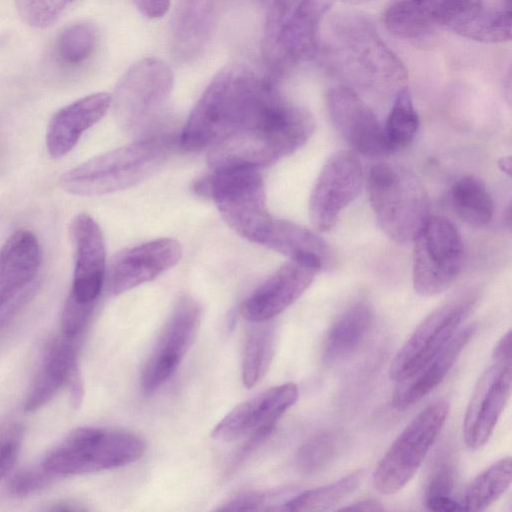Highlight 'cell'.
<instances>
[{
	"label": "cell",
	"mask_w": 512,
	"mask_h": 512,
	"mask_svg": "<svg viewBox=\"0 0 512 512\" xmlns=\"http://www.w3.org/2000/svg\"><path fill=\"white\" fill-rule=\"evenodd\" d=\"M278 95L275 80L246 65L221 69L206 87L182 130L186 151L211 147L226 135L253 124Z\"/></svg>",
	"instance_id": "obj_1"
},
{
	"label": "cell",
	"mask_w": 512,
	"mask_h": 512,
	"mask_svg": "<svg viewBox=\"0 0 512 512\" xmlns=\"http://www.w3.org/2000/svg\"><path fill=\"white\" fill-rule=\"evenodd\" d=\"M314 130L311 113L277 95L256 122L213 144L208 164L211 171L259 169L293 154Z\"/></svg>",
	"instance_id": "obj_2"
},
{
	"label": "cell",
	"mask_w": 512,
	"mask_h": 512,
	"mask_svg": "<svg viewBox=\"0 0 512 512\" xmlns=\"http://www.w3.org/2000/svg\"><path fill=\"white\" fill-rule=\"evenodd\" d=\"M325 56L332 68L357 84L392 88L407 79V69L379 36L373 23L358 14L331 21Z\"/></svg>",
	"instance_id": "obj_3"
},
{
	"label": "cell",
	"mask_w": 512,
	"mask_h": 512,
	"mask_svg": "<svg viewBox=\"0 0 512 512\" xmlns=\"http://www.w3.org/2000/svg\"><path fill=\"white\" fill-rule=\"evenodd\" d=\"M336 0H269L262 37L267 74L274 80L320 50L319 24Z\"/></svg>",
	"instance_id": "obj_4"
},
{
	"label": "cell",
	"mask_w": 512,
	"mask_h": 512,
	"mask_svg": "<svg viewBox=\"0 0 512 512\" xmlns=\"http://www.w3.org/2000/svg\"><path fill=\"white\" fill-rule=\"evenodd\" d=\"M170 146L160 137L145 138L95 156L70 169L60 179L62 188L78 196H98L132 187L155 173L169 156Z\"/></svg>",
	"instance_id": "obj_5"
},
{
	"label": "cell",
	"mask_w": 512,
	"mask_h": 512,
	"mask_svg": "<svg viewBox=\"0 0 512 512\" xmlns=\"http://www.w3.org/2000/svg\"><path fill=\"white\" fill-rule=\"evenodd\" d=\"M367 191L380 227L397 243L413 242L431 216L425 187L403 166L386 162L373 165Z\"/></svg>",
	"instance_id": "obj_6"
},
{
	"label": "cell",
	"mask_w": 512,
	"mask_h": 512,
	"mask_svg": "<svg viewBox=\"0 0 512 512\" xmlns=\"http://www.w3.org/2000/svg\"><path fill=\"white\" fill-rule=\"evenodd\" d=\"M145 452L144 439L133 432L81 427L51 449L40 464L59 478L119 468L136 462Z\"/></svg>",
	"instance_id": "obj_7"
},
{
	"label": "cell",
	"mask_w": 512,
	"mask_h": 512,
	"mask_svg": "<svg viewBox=\"0 0 512 512\" xmlns=\"http://www.w3.org/2000/svg\"><path fill=\"white\" fill-rule=\"evenodd\" d=\"M193 189L215 203L221 217L233 231L260 244L273 217L266 207L264 183L258 169L211 171L198 179Z\"/></svg>",
	"instance_id": "obj_8"
},
{
	"label": "cell",
	"mask_w": 512,
	"mask_h": 512,
	"mask_svg": "<svg viewBox=\"0 0 512 512\" xmlns=\"http://www.w3.org/2000/svg\"><path fill=\"white\" fill-rule=\"evenodd\" d=\"M173 88V73L162 60L143 58L122 76L111 95L115 118L123 130L142 134L161 119Z\"/></svg>",
	"instance_id": "obj_9"
},
{
	"label": "cell",
	"mask_w": 512,
	"mask_h": 512,
	"mask_svg": "<svg viewBox=\"0 0 512 512\" xmlns=\"http://www.w3.org/2000/svg\"><path fill=\"white\" fill-rule=\"evenodd\" d=\"M448 412V403L438 400L407 424L373 472V486L379 493L395 494L413 478L444 426Z\"/></svg>",
	"instance_id": "obj_10"
},
{
	"label": "cell",
	"mask_w": 512,
	"mask_h": 512,
	"mask_svg": "<svg viewBox=\"0 0 512 512\" xmlns=\"http://www.w3.org/2000/svg\"><path fill=\"white\" fill-rule=\"evenodd\" d=\"M412 283L420 296L442 293L458 277L463 264V242L455 225L442 216H430L413 240Z\"/></svg>",
	"instance_id": "obj_11"
},
{
	"label": "cell",
	"mask_w": 512,
	"mask_h": 512,
	"mask_svg": "<svg viewBox=\"0 0 512 512\" xmlns=\"http://www.w3.org/2000/svg\"><path fill=\"white\" fill-rule=\"evenodd\" d=\"M202 319V307L192 297L181 298L173 308L141 372L144 394L158 391L174 374L193 345Z\"/></svg>",
	"instance_id": "obj_12"
},
{
	"label": "cell",
	"mask_w": 512,
	"mask_h": 512,
	"mask_svg": "<svg viewBox=\"0 0 512 512\" xmlns=\"http://www.w3.org/2000/svg\"><path fill=\"white\" fill-rule=\"evenodd\" d=\"M474 303V297H461L432 311L398 350L389 367L390 378L396 382L407 379L440 352L460 329Z\"/></svg>",
	"instance_id": "obj_13"
},
{
	"label": "cell",
	"mask_w": 512,
	"mask_h": 512,
	"mask_svg": "<svg viewBox=\"0 0 512 512\" xmlns=\"http://www.w3.org/2000/svg\"><path fill=\"white\" fill-rule=\"evenodd\" d=\"M363 168L351 151L340 150L323 165L309 198V218L321 233L329 232L341 212L361 192Z\"/></svg>",
	"instance_id": "obj_14"
},
{
	"label": "cell",
	"mask_w": 512,
	"mask_h": 512,
	"mask_svg": "<svg viewBox=\"0 0 512 512\" xmlns=\"http://www.w3.org/2000/svg\"><path fill=\"white\" fill-rule=\"evenodd\" d=\"M325 104L333 126L355 151L371 157L391 152L383 126L354 89L346 85L330 88Z\"/></svg>",
	"instance_id": "obj_15"
},
{
	"label": "cell",
	"mask_w": 512,
	"mask_h": 512,
	"mask_svg": "<svg viewBox=\"0 0 512 512\" xmlns=\"http://www.w3.org/2000/svg\"><path fill=\"white\" fill-rule=\"evenodd\" d=\"M511 386V361H494L479 377L463 420L468 448L479 449L487 443L508 402Z\"/></svg>",
	"instance_id": "obj_16"
},
{
	"label": "cell",
	"mask_w": 512,
	"mask_h": 512,
	"mask_svg": "<svg viewBox=\"0 0 512 512\" xmlns=\"http://www.w3.org/2000/svg\"><path fill=\"white\" fill-rule=\"evenodd\" d=\"M321 270L313 260L289 259L242 303V317L253 323L273 319L310 287Z\"/></svg>",
	"instance_id": "obj_17"
},
{
	"label": "cell",
	"mask_w": 512,
	"mask_h": 512,
	"mask_svg": "<svg viewBox=\"0 0 512 512\" xmlns=\"http://www.w3.org/2000/svg\"><path fill=\"white\" fill-rule=\"evenodd\" d=\"M298 397L299 389L295 383L270 387L228 412L212 430V437L230 442L247 438L259 431H272Z\"/></svg>",
	"instance_id": "obj_18"
},
{
	"label": "cell",
	"mask_w": 512,
	"mask_h": 512,
	"mask_svg": "<svg viewBox=\"0 0 512 512\" xmlns=\"http://www.w3.org/2000/svg\"><path fill=\"white\" fill-rule=\"evenodd\" d=\"M74 271L69 296L81 303H96L106 274V250L102 230L86 213L76 215L69 226Z\"/></svg>",
	"instance_id": "obj_19"
},
{
	"label": "cell",
	"mask_w": 512,
	"mask_h": 512,
	"mask_svg": "<svg viewBox=\"0 0 512 512\" xmlns=\"http://www.w3.org/2000/svg\"><path fill=\"white\" fill-rule=\"evenodd\" d=\"M66 385L74 407H79L84 396V386L74 340L62 336L47 347L42 363L30 385L24 409L36 411L49 403Z\"/></svg>",
	"instance_id": "obj_20"
},
{
	"label": "cell",
	"mask_w": 512,
	"mask_h": 512,
	"mask_svg": "<svg viewBox=\"0 0 512 512\" xmlns=\"http://www.w3.org/2000/svg\"><path fill=\"white\" fill-rule=\"evenodd\" d=\"M182 255L178 241L171 238L153 240L120 253L108 273L109 290L119 295L152 281L175 266Z\"/></svg>",
	"instance_id": "obj_21"
},
{
	"label": "cell",
	"mask_w": 512,
	"mask_h": 512,
	"mask_svg": "<svg viewBox=\"0 0 512 512\" xmlns=\"http://www.w3.org/2000/svg\"><path fill=\"white\" fill-rule=\"evenodd\" d=\"M111 95L97 92L84 96L57 110L46 131V146L53 158L68 154L82 134L100 121L111 107Z\"/></svg>",
	"instance_id": "obj_22"
},
{
	"label": "cell",
	"mask_w": 512,
	"mask_h": 512,
	"mask_svg": "<svg viewBox=\"0 0 512 512\" xmlns=\"http://www.w3.org/2000/svg\"><path fill=\"white\" fill-rule=\"evenodd\" d=\"M476 330L475 324L460 328L446 346L418 371L398 382L392 406L404 411L433 391L447 376Z\"/></svg>",
	"instance_id": "obj_23"
},
{
	"label": "cell",
	"mask_w": 512,
	"mask_h": 512,
	"mask_svg": "<svg viewBox=\"0 0 512 512\" xmlns=\"http://www.w3.org/2000/svg\"><path fill=\"white\" fill-rule=\"evenodd\" d=\"M41 249L36 236L15 231L0 248V309L28 286L39 271Z\"/></svg>",
	"instance_id": "obj_24"
},
{
	"label": "cell",
	"mask_w": 512,
	"mask_h": 512,
	"mask_svg": "<svg viewBox=\"0 0 512 512\" xmlns=\"http://www.w3.org/2000/svg\"><path fill=\"white\" fill-rule=\"evenodd\" d=\"M214 18L213 0H178L170 28V47L179 61L195 58L204 48Z\"/></svg>",
	"instance_id": "obj_25"
},
{
	"label": "cell",
	"mask_w": 512,
	"mask_h": 512,
	"mask_svg": "<svg viewBox=\"0 0 512 512\" xmlns=\"http://www.w3.org/2000/svg\"><path fill=\"white\" fill-rule=\"evenodd\" d=\"M374 322L370 303L357 300L345 308L333 321L325 336L322 361L337 364L351 356L364 343Z\"/></svg>",
	"instance_id": "obj_26"
},
{
	"label": "cell",
	"mask_w": 512,
	"mask_h": 512,
	"mask_svg": "<svg viewBox=\"0 0 512 512\" xmlns=\"http://www.w3.org/2000/svg\"><path fill=\"white\" fill-rule=\"evenodd\" d=\"M260 245L279 252L289 259L303 258L329 269L335 262L329 244L315 232L289 220L272 218Z\"/></svg>",
	"instance_id": "obj_27"
},
{
	"label": "cell",
	"mask_w": 512,
	"mask_h": 512,
	"mask_svg": "<svg viewBox=\"0 0 512 512\" xmlns=\"http://www.w3.org/2000/svg\"><path fill=\"white\" fill-rule=\"evenodd\" d=\"M439 0H391L384 14L387 30L406 40L430 36L438 27Z\"/></svg>",
	"instance_id": "obj_28"
},
{
	"label": "cell",
	"mask_w": 512,
	"mask_h": 512,
	"mask_svg": "<svg viewBox=\"0 0 512 512\" xmlns=\"http://www.w3.org/2000/svg\"><path fill=\"white\" fill-rule=\"evenodd\" d=\"M452 207L457 216L473 227L487 225L494 212V203L485 183L475 176H463L452 186Z\"/></svg>",
	"instance_id": "obj_29"
},
{
	"label": "cell",
	"mask_w": 512,
	"mask_h": 512,
	"mask_svg": "<svg viewBox=\"0 0 512 512\" xmlns=\"http://www.w3.org/2000/svg\"><path fill=\"white\" fill-rule=\"evenodd\" d=\"M255 324L246 337L241 362L242 381L247 388L264 377L275 354V327L268 321Z\"/></svg>",
	"instance_id": "obj_30"
},
{
	"label": "cell",
	"mask_w": 512,
	"mask_h": 512,
	"mask_svg": "<svg viewBox=\"0 0 512 512\" xmlns=\"http://www.w3.org/2000/svg\"><path fill=\"white\" fill-rule=\"evenodd\" d=\"M512 479L511 458L505 457L478 474L468 485L461 502L463 510L483 511L509 488Z\"/></svg>",
	"instance_id": "obj_31"
},
{
	"label": "cell",
	"mask_w": 512,
	"mask_h": 512,
	"mask_svg": "<svg viewBox=\"0 0 512 512\" xmlns=\"http://www.w3.org/2000/svg\"><path fill=\"white\" fill-rule=\"evenodd\" d=\"M362 475V470L353 471L333 483L295 494L284 503L282 510L323 511L331 509L357 489Z\"/></svg>",
	"instance_id": "obj_32"
},
{
	"label": "cell",
	"mask_w": 512,
	"mask_h": 512,
	"mask_svg": "<svg viewBox=\"0 0 512 512\" xmlns=\"http://www.w3.org/2000/svg\"><path fill=\"white\" fill-rule=\"evenodd\" d=\"M456 469L449 454L439 455L425 483L423 502L431 511H461V502L453 497Z\"/></svg>",
	"instance_id": "obj_33"
},
{
	"label": "cell",
	"mask_w": 512,
	"mask_h": 512,
	"mask_svg": "<svg viewBox=\"0 0 512 512\" xmlns=\"http://www.w3.org/2000/svg\"><path fill=\"white\" fill-rule=\"evenodd\" d=\"M419 117L407 87L398 90L383 126L384 137L391 152L409 146L418 131Z\"/></svg>",
	"instance_id": "obj_34"
},
{
	"label": "cell",
	"mask_w": 512,
	"mask_h": 512,
	"mask_svg": "<svg viewBox=\"0 0 512 512\" xmlns=\"http://www.w3.org/2000/svg\"><path fill=\"white\" fill-rule=\"evenodd\" d=\"M96 46L97 32L92 24L86 22L71 24L57 36L56 57L65 66H79L94 54Z\"/></svg>",
	"instance_id": "obj_35"
},
{
	"label": "cell",
	"mask_w": 512,
	"mask_h": 512,
	"mask_svg": "<svg viewBox=\"0 0 512 512\" xmlns=\"http://www.w3.org/2000/svg\"><path fill=\"white\" fill-rule=\"evenodd\" d=\"M342 437L333 431H322L306 440L298 449L295 464L303 475H314L326 469L339 455Z\"/></svg>",
	"instance_id": "obj_36"
},
{
	"label": "cell",
	"mask_w": 512,
	"mask_h": 512,
	"mask_svg": "<svg viewBox=\"0 0 512 512\" xmlns=\"http://www.w3.org/2000/svg\"><path fill=\"white\" fill-rule=\"evenodd\" d=\"M74 0H16L20 18L33 28L51 26Z\"/></svg>",
	"instance_id": "obj_37"
},
{
	"label": "cell",
	"mask_w": 512,
	"mask_h": 512,
	"mask_svg": "<svg viewBox=\"0 0 512 512\" xmlns=\"http://www.w3.org/2000/svg\"><path fill=\"white\" fill-rule=\"evenodd\" d=\"M95 305L81 303L68 295L61 315V336L76 341L84 332Z\"/></svg>",
	"instance_id": "obj_38"
},
{
	"label": "cell",
	"mask_w": 512,
	"mask_h": 512,
	"mask_svg": "<svg viewBox=\"0 0 512 512\" xmlns=\"http://www.w3.org/2000/svg\"><path fill=\"white\" fill-rule=\"evenodd\" d=\"M55 479L39 464L15 473L9 481L8 489L14 496H27L48 487Z\"/></svg>",
	"instance_id": "obj_39"
},
{
	"label": "cell",
	"mask_w": 512,
	"mask_h": 512,
	"mask_svg": "<svg viewBox=\"0 0 512 512\" xmlns=\"http://www.w3.org/2000/svg\"><path fill=\"white\" fill-rule=\"evenodd\" d=\"M281 492L267 493L263 491H245L239 493L227 502H225L218 510L221 511H259L269 510V505L273 499L279 496ZM275 510V506H274Z\"/></svg>",
	"instance_id": "obj_40"
},
{
	"label": "cell",
	"mask_w": 512,
	"mask_h": 512,
	"mask_svg": "<svg viewBox=\"0 0 512 512\" xmlns=\"http://www.w3.org/2000/svg\"><path fill=\"white\" fill-rule=\"evenodd\" d=\"M19 451L17 430L0 436V481L13 469Z\"/></svg>",
	"instance_id": "obj_41"
},
{
	"label": "cell",
	"mask_w": 512,
	"mask_h": 512,
	"mask_svg": "<svg viewBox=\"0 0 512 512\" xmlns=\"http://www.w3.org/2000/svg\"><path fill=\"white\" fill-rule=\"evenodd\" d=\"M137 9L147 18L157 19L164 16L171 0H133Z\"/></svg>",
	"instance_id": "obj_42"
},
{
	"label": "cell",
	"mask_w": 512,
	"mask_h": 512,
	"mask_svg": "<svg viewBox=\"0 0 512 512\" xmlns=\"http://www.w3.org/2000/svg\"><path fill=\"white\" fill-rule=\"evenodd\" d=\"M493 361H511V331L508 330L492 350Z\"/></svg>",
	"instance_id": "obj_43"
},
{
	"label": "cell",
	"mask_w": 512,
	"mask_h": 512,
	"mask_svg": "<svg viewBox=\"0 0 512 512\" xmlns=\"http://www.w3.org/2000/svg\"><path fill=\"white\" fill-rule=\"evenodd\" d=\"M340 510L345 511H382L384 507L375 499H366L361 500L359 502H355L346 507L341 508Z\"/></svg>",
	"instance_id": "obj_44"
},
{
	"label": "cell",
	"mask_w": 512,
	"mask_h": 512,
	"mask_svg": "<svg viewBox=\"0 0 512 512\" xmlns=\"http://www.w3.org/2000/svg\"><path fill=\"white\" fill-rule=\"evenodd\" d=\"M53 511H71V510H80L78 507H74L73 503L68 501H62L60 503H56L53 508H51Z\"/></svg>",
	"instance_id": "obj_45"
},
{
	"label": "cell",
	"mask_w": 512,
	"mask_h": 512,
	"mask_svg": "<svg viewBox=\"0 0 512 512\" xmlns=\"http://www.w3.org/2000/svg\"><path fill=\"white\" fill-rule=\"evenodd\" d=\"M499 166L501 167V169L506 172L507 174L510 173V169H511V162H510V157H507V158H502L500 161H499Z\"/></svg>",
	"instance_id": "obj_46"
},
{
	"label": "cell",
	"mask_w": 512,
	"mask_h": 512,
	"mask_svg": "<svg viewBox=\"0 0 512 512\" xmlns=\"http://www.w3.org/2000/svg\"><path fill=\"white\" fill-rule=\"evenodd\" d=\"M345 3L351 4V5H359L363 3H367L372 0H343Z\"/></svg>",
	"instance_id": "obj_47"
}]
</instances>
